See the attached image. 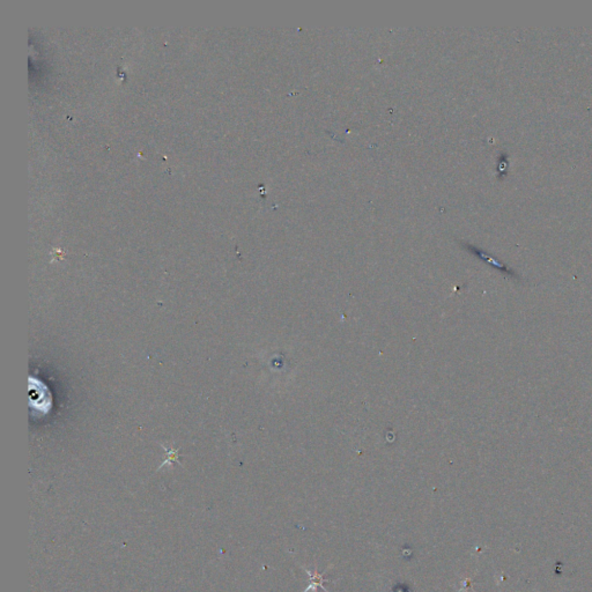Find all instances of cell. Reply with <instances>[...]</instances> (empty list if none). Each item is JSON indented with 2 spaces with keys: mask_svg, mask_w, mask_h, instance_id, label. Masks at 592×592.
Listing matches in <instances>:
<instances>
[{
  "mask_svg": "<svg viewBox=\"0 0 592 592\" xmlns=\"http://www.w3.org/2000/svg\"><path fill=\"white\" fill-rule=\"evenodd\" d=\"M165 450L167 451V460L162 463L161 466L158 467V469H161V467H164L165 465H169V464H171V463H178L179 464L178 451H176V450H167V449H165Z\"/></svg>",
  "mask_w": 592,
  "mask_h": 592,
  "instance_id": "1",
  "label": "cell"
}]
</instances>
